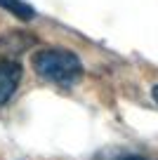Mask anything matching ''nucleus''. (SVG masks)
<instances>
[{
  "label": "nucleus",
  "mask_w": 158,
  "mask_h": 160,
  "mask_svg": "<svg viewBox=\"0 0 158 160\" xmlns=\"http://www.w3.org/2000/svg\"><path fill=\"white\" fill-rule=\"evenodd\" d=\"M31 66L40 78L57 85H73L83 75L80 59L69 50H40L33 54Z\"/></svg>",
  "instance_id": "obj_1"
},
{
  "label": "nucleus",
  "mask_w": 158,
  "mask_h": 160,
  "mask_svg": "<svg viewBox=\"0 0 158 160\" xmlns=\"http://www.w3.org/2000/svg\"><path fill=\"white\" fill-rule=\"evenodd\" d=\"M21 80V64L14 59H0V106L7 104Z\"/></svg>",
  "instance_id": "obj_2"
},
{
  "label": "nucleus",
  "mask_w": 158,
  "mask_h": 160,
  "mask_svg": "<svg viewBox=\"0 0 158 160\" xmlns=\"http://www.w3.org/2000/svg\"><path fill=\"white\" fill-rule=\"evenodd\" d=\"M0 7L12 12V14H14L17 19H21V21H31L35 17V10L29 2H24V0H0Z\"/></svg>",
  "instance_id": "obj_3"
},
{
  "label": "nucleus",
  "mask_w": 158,
  "mask_h": 160,
  "mask_svg": "<svg viewBox=\"0 0 158 160\" xmlns=\"http://www.w3.org/2000/svg\"><path fill=\"white\" fill-rule=\"evenodd\" d=\"M151 97H153V101L158 104V85H153V90H151Z\"/></svg>",
  "instance_id": "obj_4"
},
{
  "label": "nucleus",
  "mask_w": 158,
  "mask_h": 160,
  "mask_svg": "<svg viewBox=\"0 0 158 160\" xmlns=\"http://www.w3.org/2000/svg\"><path fill=\"white\" fill-rule=\"evenodd\" d=\"M123 160H146L144 155H128V158H123Z\"/></svg>",
  "instance_id": "obj_5"
}]
</instances>
